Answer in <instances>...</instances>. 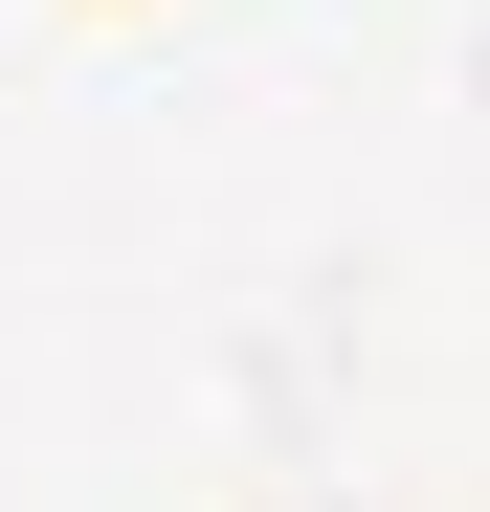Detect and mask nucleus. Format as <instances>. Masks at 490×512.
<instances>
[]
</instances>
